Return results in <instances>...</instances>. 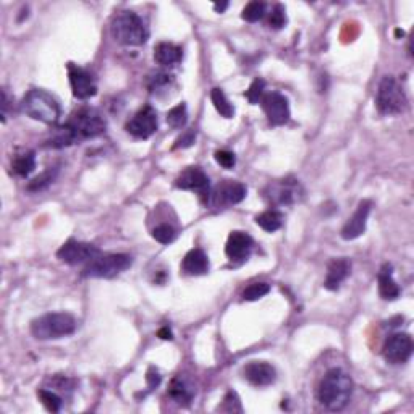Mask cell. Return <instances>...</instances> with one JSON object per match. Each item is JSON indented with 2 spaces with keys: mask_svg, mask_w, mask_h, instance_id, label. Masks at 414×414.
<instances>
[{
  "mask_svg": "<svg viewBox=\"0 0 414 414\" xmlns=\"http://www.w3.org/2000/svg\"><path fill=\"white\" fill-rule=\"evenodd\" d=\"M353 395V380L341 369H330L319 385V402L330 411H341Z\"/></svg>",
  "mask_w": 414,
  "mask_h": 414,
  "instance_id": "cell-1",
  "label": "cell"
},
{
  "mask_svg": "<svg viewBox=\"0 0 414 414\" xmlns=\"http://www.w3.org/2000/svg\"><path fill=\"white\" fill-rule=\"evenodd\" d=\"M110 33L117 42L123 46H143L149 39L146 21L138 13L130 10L115 15L110 25Z\"/></svg>",
  "mask_w": 414,
  "mask_h": 414,
  "instance_id": "cell-2",
  "label": "cell"
},
{
  "mask_svg": "<svg viewBox=\"0 0 414 414\" xmlns=\"http://www.w3.org/2000/svg\"><path fill=\"white\" fill-rule=\"evenodd\" d=\"M76 319L69 313H49L31 322V334L38 340H57L75 334Z\"/></svg>",
  "mask_w": 414,
  "mask_h": 414,
  "instance_id": "cell-3",
  "label": "cell"
},
{
  "mask_svg": "<svg viewBox=\"0 0 414 414\" xmlns=\"http://www.w3.org/2000/svg\"><path fill=\"white\" fill-rule=\"evenodd\" d=\"M21 110L33 120L56 125L60 119V106L51 94L42 89H31L21 101Z\"/></svg>",
  "mask_w": 414,
  "mask_h": 414,
  "instance_id": "cell-4",
  "label": "cell"
},
{
  "mask_svg": "<svg viewBox=\"0 0 414 414\" xmlns=\"http://www.w3.org/2000/svg\"><path fill=\"white\" fill-rule=\"evenodd\" d=\"M376 107L382 115H398L406 110L408 99L402 84L393 76H384L377 89Z\"/></svg>",
  "mask_w": 414,
  "mask_h": 414,
  "instance_id": "cell-5",
  "label": "cell"
},
{
  "mask_svg": "<svg viewBox=\"0 0 414 414\" xmlns=\"http://www.w3.org/2000/svg\"><path fill=\"white\" fill-rule=\"evenodd\" d=\"M66 127L73 132L76 141H83V139L101 136L106 132L107 123L101 112L93 107H81L70 117Z\"/></svg>",
  "mask_w": 414,
  "mask_h": 414,
  "instance_id": "cell-6",
  "label": "cell"
},
{
  "mask_svg": "<svg viewBox=\"0 0 414 414\" xmlns=\"http://www.w3.org/2000/svg\"><path fill=\"white\" fill-rule=\"evenodd\" d=\"M133 265V258L128 254H97L89 260L83 271V277L114 278Z\"/></svg>",
  "mask_w": 414,
  "mask_h": 414,
  "instance_id": "cell-7",
  "label": "cell"
},
{
  "mask_svg": "<svg viewBox=\"0 0 414 414\" xmlns=\"http://www.w3.org/2000/svg\"><path fill=\"white\" fill-rule=\"evenodd\" d=\"M304 196V190L301 186L298 180L295 178H285L278 180L276 183H271L265 188V197L273 204L280 206H290L295 202L301 201V197Z\"/></svg>",
  "mask_w": 414,
  "mask_h": 414,
  "instance_id": "cell-8",
  "label": "cell"
},
{
  "mask_svg": "<svg viewBox=\"0 0 414 414\" xmlns=\"http://www.w3.org/2000/svg\"><path fill=\"white\" fill-rule=\"evenodd\" d=\"M97 254H101V251L91 243H83L70 240L66 241L60 249L57 251V258L62 263L69 265H78V264H88L89 260H93Z\"/></svg>",
  "mask_w": 414,
  "mask_h": 414,
  "instance_id": "cell-9",
  "label": "cell"
},
{
  "mask_svg": "<svg viewBox=\"0 0 414 414\" xmlns=\"http://www.w3.org/2000/svg\"><path fill=\"white\" fill-rule=\"evenodd\" d=\"M260 103H263V109L272 127H282L290 120V103L283 94L277 91L264 94Z\"/></svg>",
  "mask_w": 414,
  "mask_h": 414,
  "instance_id": "cell-10",
  "label": "cell"
},
{
  "mask_svg": "<svg viewBox=\"0 0 414 414\" xmlns=\"http://www.w3.org/2000/svg\"><path fill=\"white\" fill-rule=\"evenodd\" d=\"M157 128H159V121H157L156 110L151 106L138 110L127 123V132L138 139L151 138L157 132Z\"/></svg>",
  "mask_w": 414,
  "mask_h": 414,
  "instance_id": "cell-11",
  "label": "cell"
},
{
  "mask_svg": "<svg viewBox=\"0 0 414 414\" xmlns=\"http://www.w3.org/2000/svg\"><path fill=\"white\" fill-rule=\"evenodd\" d=\"M69 78H70V86L73 91V96L76 99H91L96 96L97 93V84L94 76L89 73L88 70L81 69L78 65L70 64L69 65Z\"/></svg>",
  "mask_w": 414,
  "mask_h": 414,
  "instance_id": "cell-12",
  "label": "cell"
},
{
  "mask_svg": "<svg viewBox=\"0 0 414 414\" xmlns=\"http://www.w3.org/2000/svg\"><path fill=\"white\" fill-rule=\"evenodd\" d=\"M413 354V340L408 334H393L385 340L384 358L391 364L406 363Z\"/></svg>",
  "mask_w": 414,
  "mask_h": 414,
  "instance_id": "cell-13",
  "label": "cell"
},
{
  "mask_svg": "<svg viewBox=\"0 0 414 414\" xmlns=\"http://www.w3.org/2000/svg\"><path fill=\"white\" fill-rule=\"evenodd\" d=\"M175 186H177L178 190L197 191L204 197H209L210 195V180L201 167H188L186 170H183V172L178 175V178L175 180Z\"/></svg>",
  "mask_w": 414,
  "mask_h": 414,
  "instance_id": "cell-14",
  "label": "cell"
},
{
  "mask_svg": "<svg viewBox=\"0 0 414 414\" xmlns=\"http://www.w3.org/2000/svg\"><path fill=\"white\" fill-rule=\"evenodd\" d=\"M372 210L371 201H361L358 204V209L354 210V214L348 219V222L345 223V227L341 228V238L343 240H356L366 232V225L369 214Z\"/></svg>",
  "mask_w": 414,
  "mask_h": 414,
  "instance_id": "cell-15",
  "label": "cell"
},
{
  "mask_svg": "<svg viewBox=\"0 0 414 414\" xmlns=\"http://www.w3.org/2000/svg\"><path fill=\"white\" fill-rule=\"evenodd\" d=\"M245 379L256 387H267L276 382L277 372L272 364L265 361H253L249 363L243 371Z\"/></svg>",
  "mask_w": 414,
  "mask_h": 414,
  "instance_id": "cell-16",
  "label": "cell"
},
{
  "mask_svg": "<svg viewBox=\"0 0 414 414\" xmlns=\"http://www.w3.org/2000/svg\"><path fill=\"white\" fill-rule=\"evenodd\" d=\"M254 241L245 232H232L225 246V253H227L230 260H245L253 251Z\"/></svg>",
  "mask_w": 414,
  "mask_h": 414,
  "instance_id": "cell-17",
  "label": "cell"
},
{
  "mask_svg": "<svg viewBox=\"0 0 414 414\" xmlns=\"http://www.w3.org/2000/svg\"><path fill=\"white\" fill-rule=\"evenodd\" d=\"M215 204L220 206H230L238 204L246 197V188L245 184L238 182H225L215 190L212 195Z\"/></svg>",
  "mask_w": 414,
  "mask_h": 414,
  "instance_id": "cell-18",
  "label": "cell"
},
{
  "mask_svg": "<svg viewBox=\"0 0 414 414\" xmlns=\"http://www.w3.org/2000/svg\"><path fill=\"white\" fill-rule=\"evenodd\" d=\"M350 271H351V264L348 259L345 258L334 259L330 264H328L327 277H326V282H324V287L330 291L339 290L341 283H343L346 280V277L350 276Z\"/></svg>",
  "mask_w": 414,
  "mask_h": 414,
  "instance_id": "cell-19",
  "label": "cell"
},
{
  "mask_svg": "<svg viewBox=\"0 0 414 414\" xmlns=\"http://www.w3.org/2000/svg\"><path fill=\"white\" fill-rule=\"evenodd\" d=\"M182 269L186 276H204L209 272V258L202 249H191L183 258Z\"/></svg>",
  "mask_w": 414,
  "mask_h": 414,
  "instance_id": "cell-20",
  "label": "cell"
},
{
  "mask_svg": "<svg viewBox=\"0 0 414 414\" xmlns=\"http://www.w3.org/2000/svg\"><path fill=\"white\" fill-rule=\"evenodd\" d=\"M196 390L195 387L191 385V382L188 379H184V377L178 376L175 377L172 380V384L169 387V397L173 400L175 403L183 404V406H186V404L191 403L193 397H195Z\"/></svg>",
  "mask_w": 414,
  "mask_h": 414,
  "instance_id": "cell-21",
  "label": "cell"
},
{
  "mask_svg": "<svg viewBox=\"0 0 414 414\" xmlns=\"http://www.w3.org/2000/svg\"><path fill=\"white\" fill-rule=\"evenodd\" d=\"M183 51L182 47L175 46L172 42H160L154 49V60L162 66H175L182 62Z\"/></svg>",
  "mask_w": 414,
  "mask_h": 414,
  "instance_id": "cell-22",
  "label": "cell"
},
{
  "mask_svg": "<svg viewBox=\"0 0 414 414\" xmlns=\"http://www.w3.org/2000/svg\"><path fill=\"white\" fill-rule=\"evenodd\" d=\"M377 282H379V293L384 300L393 301L397 300L402 290H400L398 283L393 280V273H391V265L385 264L380 269L379 276H377Z\"/></svg>",
  "mask_w": 414,
  "mask_h": 414,
  "instance_id": "cell-23",
  "label": "cell"
},
{
  "mask_svg": "<svg viewBox=\"0 0 414 414\" xmlns=\"http://www.w3.org/2000/svg\"><path fill=\"white\" fill-rule=\"evenodd\" d=\"M13 172H15L18 177L26 178L28 175L33 173V170L36 169V156L34 152H25V154H20L15 157L12 164Z\"/></svg>",
  "mask_w": 414,
  "mask_h": 414,
  "instance_id": "cell-24",
  "label": "cell"
},
{
  "mask_svg": "<svg viewBox=\"0 0 414 414\" xmlns=\"http://www.w3.org/2000/svg\"><path fill=\"white\" fill-rule=\"evenodd\" d=\"M256 223H258L263 230L269 233L277 232L283 225V215L277 212V210H265V212L259 214L258 217H256Z\"/></svg>",
  "mask_w": 414,
  "mask_h": 414,
  "instance_id": "cell-25",
  "label": "cell"
},
{
  "mask_svg": "<svg viewBox=\"0 0 414 414\" xmlns=\"http://www.w3.org/2000/svg\"><path fill=\"white\" fill-rule=\"evenodd\" d=\"M173 84V76L169 73H156L147 81V89L154 96H160L162 93H169V89Z\"/></svg>",
  "mask_w": 414,
  "mask_h": 414,
  "instance_id": "cell-26",
  "label": "cell"
},
{
  "mask_svg": "<svg viewBox=\"0 0 414 414\" xmlns=\"http://www.w3.org/2000/svg\"><path fill=\"white\" fill-rule=\"evenodd\" d=\"M210 99H212L215 110H217L223 119H232V117L235 115V109H233V106L227 99V96H225L222 89L214 88L212 93H210Z\"/></svg>",
  "mask_w": 414,
  "mask_h": 414,
  "instance_id": "cell-27",
  "label": "cell"
},
{
  "mask_svg": "<svg viewBox=\"0 0 414 414\" xmlns=\"http://www.w3.org/2000/svg\"><path fill=\"white\" fill-rule=\"evenodd\" d=\"M38 397L40 400V403H42L51 413H58L62 409V404H64V400H62V397L56 390L39 389Z\"/></svg>",
  "mask_w": 414,
  "mask_h": 414,
  "instance_id": "cell-28",
  "label": "cell"
},
{
  "mask_svg": "<svg viewBox=\"0 0 414 414\" xmlns=\"http://www.w3.org/2000/svg\"><path fill=\"white\" fill-rule=\"evenodd\" d=\"M188 121V109L184 103H178L173 109L169 110L167 114V123L175 130L183 128Z\"/></svg>",
  "mask_w": 414,
  "mask_h": 414,
  "instance_id": "cell-29",
  "label": "cell"
},
{
  "mask_svg": "<svg viewBox=\"0 0 414 414\" xmlns=\"http://www.w3.org/2000/svg\"><path fill=\"white\" fill-rule=\"evenodd\" d=\"M264 15H265V3L256 0V2H249L245 8H243L241 18L245 21H249V23H256V21L263 20Z\"/></svg>",
  "mask_w": 414,
  "mask_h": 414,
  "instance_id": "cell-30",
  "label": "cell"
},
{
  "mask_svg": "<svg viewBox=\"0 0 414 414\" xmlns=\"http://www.w3.org/2000/svg\"><path fill=\"white\" fill-rule=\"evenodd\" d=\"M269 291H271V285H269V283H264V282L253 283V285H249L245 291H243V300L246 301L260 300L264 298Z\"/></svg>",
  "mask_w": 414,
  "mask_h": 414,
  "instance_id": "cell-31",
  "label": "cell"
},
{
  "mask_svg": "<svg viewBox=\"0 0 414 414\" xmlns=\"http://www.w3.org/2000/svg\"><path fill=\"white\" fill-rule=\"evenodd\" d=\"M56 175H57V169H47L46 172L40 173L39 177H36L33 182H31L28 184V190L29 191H39V190H44V188L49 186L53 180H56Z\"/></svg>",
  "mask_w": 414,
  "mask_h": 414,
  "instance_id": "cell-32",
  "label": "cell"
},
{
  "mask_svg": "<svg viewBox=\"0 0 414 414\" xmlns=\"http://www.w3.org/2000/svg\"><path fill=\"white\" fill-rule=\"evenodd\" d=\"M152 238H154L156 241L162 243V245H169V243H172L175 238H177V230L167 223L159 225V227H156L154 230H152Z\"/></svg>",
  "mask_w": 414,
  "mask_h": 414,
  "instance_id": "cell-33",
  "label": "cell"
},
{
  "mask_svg": "<svg viewBox=\"0 0 414 414\" xmlns=\"http://www.w3.org/2000/svg\"><path fill=\"white\" fill-rule=\"evenodd\" d=\"M285 25H287L285 7L280 5V3H277V5L272 8V12L269 13V26H271L272 29H282Z\"/></svg>",
  "mask_w": 414,
  "mask_h": 414,
  "instance_id": "cell-34",
  "label": "cell"
},
{
  "mask_svg": "<svg viewBox=\"0 0 414 414\" xmlns=\"http://www.w3.org/2000/svg\"><path fill=\"white\" fill-rule=\"evenodd\" d=\"M264 89H265V81L260 80V78H256L253 83H251V86L247 91L245 93V97L251 103H258L263 101L264 97Z\"/></svg>",
  "mask_w": 414,
  "mask_h": 414,
  "instance_id": "cell-35",
  "label": "cell"
},
{
  "mask_svg": "<svg viewBox=\"0 0 414 414\" xmlns=\"http://www.w3.org/2000/svg\"><path fill=\"white\" fill-rule=\"evenodd\" d=\"M215 162L223 169H233L236 164V157L230 151H217L215 152Z\"/></svg>",
  "mask_w": 414,
  "mask_h": 414,
  "instance_id": "cell-36",
  "label": "cell"
},
{
  "mask_svg": "<svg viewBox=\"0 0 414 414\" xmlns=\"http://www.w3.org/2000/svg\"><path fill=\"white\" fill-rule=\"evenodd\" d=\"M196 141V132L195 130H188L186 133H183L182 136L177 139V144H175V149H178V147H190L193 146V143Z\"/></svg>",
  "mask_w": 414,
  "mask_h": 414,
  "instance_id": "cell-37",
  "label": "cell"
},
{
  "mask_svg": "<svg viewBox=\"0 0 414 414\" xmlns=\"http://www.w3.org/2000/svg\"><path fill=\"white\" fill-rule=\"evenodd\" d=\"M147 384H149V390L156 389V387L160 384V376L154 367H151L149 372H147Z\"/></svg>",
  "mask_w": 414,
  "mask_h": 414,
  "instance_id": "cell-38",
  "label": "cell"
},
{
  "mask_svg": "<svg viewBox=\"0 0 414 414\" xmlns=\"http://www.w3.org/2000/svg\"><path fill=\"white\" fill-rule=\"evenodd\" d=\"M157 335H159L162 340H172V339H173V337H172V332H170V328H169V327L160 328L159 334H157Z\"/></svg>",
  "mask_w": 414,
  "mask_h": 414,
  "instance_id": "cell-39",
  "label": "cell"
},
{
  "mask_svg": "<svg viewBox=\"0 0 414 414\" xmlns=\"http://www.w3.org/2000/svg\"><path fill=\"white\" fill-rule=\"evenodd\" d=\"M228 7V2H222V3H214V10L217 13H223L225 8Z\"/></svg>",
  "mask_w": 414,
  "mask_h": 414,
  "instance_id": "cell-40",
  "label": "cell"
}]
</instances>
